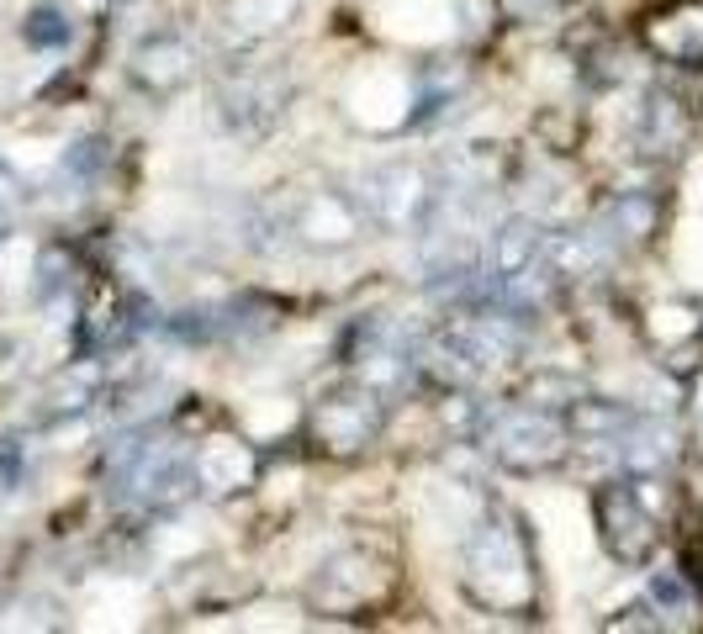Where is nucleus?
Instances as JSON below:
<instances>
[{
	"instance_id": "obj_5",
	"label": "nucleus",
	"mask_w": 703,
	"mask_h": 634,
	"mask_svg": "<svg viewBox=\"0 0 703 634\" xmlns=\"http://www.w3.org/2000/svg\"><path fill=\"white\" fill-rule=\"evenodd\" d=\"M27 43H32V48H59V43H69V22H64L59 11H32Z\"/></svg>"
},
{
	"instance_id": "obj_4",
	"label": "nucleus",
	"mask_w": 703,
	"mask_h": 634,
	"mask_svg": "<svg viewBox=\"0 0 703 634\" xmlns=\"http://www.w3.org/2000/svg\"><path fill=\"white\" fill-rule=\"evenodd\" d=\"M540 222H524V217H513L503 222V233H492V275H497V286H508L518 281V275H529L534 270V259H540Z\"/></svg>"
},
{
	"instance_id": "obj_1",
	"label": "nucleus",
	"mask_w": 703,
	"mask_h": 634,
	"mask_svg": "<svg viewBox=\"0 0 703 634\" xmlns=\"http://www.w3.org/2000/svg\"><path fill=\"white\" fill-rule=\"evenodd\" d=\"M492 450L513 471H545V465L561 460V423H555L545 407H508L503 418L492 423Z\"/></svg>"
},
{
	"instance_id": "obj_2",
	"label": "nucleus",
	"mask_w": 703,
	"mask_h": 634,
	"mask_svg": "<svg viewBox=\"0 0 703 634\" xmlns=\"http://www.w3.org/2000/svg\"><path fill=\"white\" fill-rule=\"evenodd\" d=\"M598 524H603V539L608 550L619 555L624 566H640L645 555L656 550V518L645 513V502L635 497V487H603L598 492Z\"/></svg>"
},
{
	"instance_id": "obj_7",
	"label": "nucleus",
	"mask_w": 703,
	"mask_h": 634,
	"mask_svg": "<svg viewBox=\"0 0 703 634\" xmlns=\"http://www.w3.org/2000/svg\"><path fill=\"white\" fill-rule=\"evenodd\" d=\"M0 481H6V487L16 481V444L11 439H6V450H0Z\"/></svg>"
},
{
	"instance_id": "obj_3",
	"label": "nucleus",
	"mask_w": 703,
	"mask_h": 634,
	"mask_svg": "<svg viewBox=\"0 0 703 634\" xmlns=\"http://www.w3.org/2000/svg\"><path fill=\"white\" fill-rule=\"evenodd\" d=\"M376 397L370 391H339V397H328L318 407V434L333 444V450H355V444H365L370 434H376Z\"/></svg>"
},
{
	"instance_id": "obj_6",
	"label": "nucleus",
	"mask_w": 703,
	"mask_h": 634,
	"mask_svg": "<svg viewBox=\"0 0 703 634\" xmlns=\"http://www.w3.org/2000/svg\"><path fill=\"white\" fill-rule=\"evenodd\" d=\"M651 598H656L666 613H682V608H688V587H682L677 576H666V571H661L656 582H651Z\"/></svg>"
}]
</instances>
